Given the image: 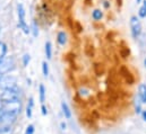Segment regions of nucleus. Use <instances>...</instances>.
<instances>
[{"mask_svg":"<svg viewBox=\"0 0 146 134\" xmlns=\"http://www.w3.org/2000/svg\"><path fill=\"white\" fill-rule=\"evenodd\" d=\"M0 89L6 90V89H14L18 90L17 88V78L11 74H5L0 79Z\"/></svg>","mask_w":146,"mask_h":134,"instance_id":"obj_1","label":"nucleus"},{"mask_svg":"<svg viewBox=\"0 0 146 134\" xmlns=\"http://www.w3.org/2000/svg\"><path fill=\"white\" fill-rule=\"evenodd\" d=\"M16 66V61L14 56H5L0 60V76H5L8 72L13 71Z\"/></svg>","mask_w":146,"mask_h":134,"instance_id":"obj_2","label":"nucleus"},{"mask_svg":"<svg viewBox=\"0 0 146 134\" xmlns=\"http://www.w3.org/2000/svg\"><path fill=\"white\" fill-rule=\"evenodd\" d=\"M2 110L3 113L7 114H13V115H18L22 110V102L21 101H10V102H3L2 105Z\"/></svg>","mask_w":146,"mask_h":134,"instance_id":"obj_3","label":"nucleus"},{"mask_svg":"<svg viewBox=\"0 0 146 134\" xmlns=\"http://www.w3.org/2000/svg\"><path fill=\"white\" fill-rule=\"evenodd\" d=\"M0 99L2 102H10V101H21L19 99V90H14V89H6L2 90L0 95Z\"/></svg>","mask_w":146,"mask_h":134,"instance_id":"obj_4","label":"nucleus"},{"mask_svg":"<svg viewBox=\"0 0 146 134\" xmlns=\"http://www.w3.org/2000/svg\"><path fill=\"white\" fill-rule=\"evenodd\" d=\"M130 28H131V34L134 38H137L142 33V24L136 16H133L130 18Z\"/></svg>","mask_w":146,"mask_h":134,"instance_id":"obj_5","label":"nucleus"},{"mask_svg":"<svg viewBox=\"0 0 146 134\" xmlns=\"http://www.w3.org/2000/svg\"><path fill=\"white\" fill-rule=\"evenodd\" d=\"M17 116L13 114H7L3 113V116L0 121V127H6V126H13V124L16 122Z\"/></svg>","mask_w":146,"mask_h":134,"instance_id":"obj_6","label":"nucleus"},{"mask_svg":"<svg viewBox=\"0 0 146 134\" xmlns=\"http://www.w3.org/2000/svg\"><path fill=\"white\" fill-rule=\"evenodd\" d=\"M119 72H120V74L125 78V80H126V82H127L128 85H133V83H134L135 78H134V76L131 74V72L128 70V68L126 67V66H121L120 69H119Z\"/></svg>","mask_w":146,"mask_h":134,"instance_id":"obj_7","label":"nucleus"},{"mask_svg":"<svg viewBox=\"0 0 146 134\" xmlns=\"http://www.w3.org/2000/svg\"><path fill=\"white\" fill-rule=\"evenodd\" d=\"M17 16H18V24H26V12L23 3L18 2L17 3Z\"/></svg>","mask_w":146,"mask_h":134,"instance_id":"obj_8","label":"nucleus"},{"mask_svg":"<svg viewBox=\"0 0 146 134\" xmlns=\"http://www.w3.org/2000/svg\"><path fill=\"white\" fill-rule=\"evenodd\" d=\"M57 42L61 46H65L67 44V42H68V35H67V33L65 31L58 32V34H57Z\"/></svg>","mask_w":146,"mask_h":134,"instance_id":"obj_9","label":"nucleus"},{"mask_svg":"<svg viewBox=\"0 0 146 134\" xmlns=\"http://www.w3.org/2000/svg\"><path fill=\"white\" fill-rule=\"evenodd\" d=\"M84 51H85L86 56H88V58H93V56L95 55V49H94V46H93V44H92L91 42H87V43L85 44Z\"/></svg>","mask_w":146,"mask_h":134,"instance_id":"obj_10","label":"nucleus"},{"mask_svg":"<svg viewBox=\"0 0 146 134\" xmlns=\"http://www.w3.org/2000/svg\"><path fill=\"white\" fill-rule=\"evenodd\" d=\"M138 97L141 98V101L143 104H146V85L145 83H141L138 87Z\"/></svg>","mask_w":146,"mask_h":134,"instance_id":"obj_11","label":"nucleus"},{"mask_svg":"<svg viewBox=\"0 0 146 134\" xmlns=\"http://www.w3.org/2000/svg\"><path fill=\"white\" fill-rule=\"evenodd\" d=\"M44 53H45L46 59L51 60V58H52V44L50 41H46L44 44Z\"/></svg>","mask_w":146,"mask_h":134,"instance_id":"obj_12","label":"nucleus"},{"mask_svg":"<svg viewBox=\"0 0 146 134\" xmlns=\"http://www.w3.org/2000/svg\"><path fill=\"white\" fill-rule=\"evenodd\" d=\"M119 53H120V56L122 59H127L129 56V54H130V50H129V47L127 45H125L122 43V45L119 46Z\"/></svg>","mask_w":146,"mask_h":134,"instance_id":"obj_13","label":"nucleus"},{"mask_svg":"<svg viewBox=\"0 0 146 134\" xmlns=\"http://www.w3.org/2000/svg\"><path fill=\"white\" fill-rule=\"evenodd\" d=\"M61 110H62V114L65 115V117H66L67 120H70V118H72V110H70L69 106H68L65 101L61 102Z\"/></svg>","mask_w":146,"mask_h":134,"instance_id":"obj_14","label":"nucleus"},{"mask_svg":"<svg viewBox=\"0 0 146 134\" xmlns=\"http://www.w3.org/2000/svg\"><path fill=\"white\" fill-rule=\"evenodd\" d=\"M33 107H34V98H33V97H30V99H29V105H27V107H26V116H27L29 118L32 117Z\"/></svg>","mask_w":146,"mask_h":134,"instance_id":"obj_15","label":"nucleus"},{"mask_svg":"<svg viewBox=\"0 0 146 134\" xmlns=\"http://www.w3.org/2000/svg\"><path fill=\"white\" fill-rule=\"evenodd\" d=\"M94 72H95V74L96 76H102L103 73H104V66L102 64V63H100V62H96V63H94Z\"/></svg>","mask_w":146,"mask_h":134,"instance_id":"obj_16","label":"nucleus"},{"mask_svg":"<svg viewBox=\"0 0 146 134\" xmlns=\"http://www.w3.org/2000/svg\"><path fill=\"white\" fill-rule=\"evenodd\" d=\"M31 32L33 34V37H37V36H38V33H40V31H38V20L35 19V18H34L33 22H32Z\"/></svg>","mask_w":146,"mask_h":134,"instance_id":"obj_17","label":"nucleus"},{"mask_svg":"<svg viewBox=\"0 0 146 134\" xmlns=\"http://www.w3.org/2000/svg\"><path fill=\"white\" fill-rule=\"evenodd\" d=\"M38 93H40V102L41 104H44V101H45V93H46L44 85L41 83L38 86Z\"/></svg>","mask_w":146,"mask_h":134,"instance_id":"obj_18","label":"nucleus"},{"mask_svg":"<svg viewBox=\"0 0 146 134\" xmlns=\"http://www.w3.org/2000/svg\"><path fill=\"white\" fill-rule=\"evenodd\" d=\"M103 17V12L100 10V9H94L93 12H92V18L95 20V22H99L101 20Z\"/></svg>","mask_w":146,"mask_h":134,"instance_id":"obj_19","label":"nucleus"},{"mask_svg":"<svg viewBox=\"0 0 146 134\" xmlns=\"http://www.w3.org/2000/svg\"><path fill=\"white\" fill-rule=\"evenodd\" d=\"M7 54V45L3 42H0V60L3 59Z\"/></svg>","mask_w":146,"mask_h":134,"instance_id":"obj_20","label":"nucleus"},{"mask_svg":"<svg viewBox=\"0 0 146 134\" xmlns=\"http://www.w3.org/2000/svg\"><path fill=\"white\" fill-rule=\"evenodd\" d=\"M138 15H139L141 18H145L146 17V0L143 1V6L138 10Z\"/></svg>","mask_w":146,"mask_h":134,"instance_id":"obj_21","label":"nucleus"},{"mask_svg":"<svg viewBox=\"0 0 146 134\" xmlns=\"http://www.w3.org/2000/svg\"><path fill=\"white\" fill-rule=\"evenodd\" d=\"M49 72H50V70H49V64H48V62H46V61H43V62H42V73H43V76H44V77H48V76H49Z\"/></svg>","mask_w":146,"mask_h":134,"instance_id":"obj_22","label":"nucleus"},{"mask_svg":"<svg viewBox=\"0 0 146 134\" xmlns=\"http://www.w3.org/2000/svg\"><path fill=\"white\" fill-rule=\"evenodd\" d=\"M135 110H136L137 114H139L142 112V101H141L139 97H137L135 99Z\"/></svg>","mask_w":146,"mask_h":134,"instance_id":"obj_23","label":"nucleus"},{"mask_svg":"<svg viewBox=\"0 0 146 134\" xmlns=\"http://www.w3.org/2000/svg\"><path fill=\"white\" fill-rule=\"evenodd\" d=\"M22 61H23V66H24V67H27L29 63L31 62V55H30V53H25V54L22 56Z\"/></svg>","mask_w":146,"mask_h":134,"instance_id":"obj_24","label":"nucleus"},{"mask_svg":"<svg viewBox=\"0 0 146 134\" xmlns=\"http://www.w3.org/2000/svg\"><path fill=\"white\" fill-rule=\"evenodd\" d=\"M14 130L13 126H6V127H0V134H13Z\"/></svg>","mask_w":146,"mask_h":134,"instance_id":"obj_25","label":"nucleus"},{"mask_svg":"<svg viewBox=\"0 0 146 134\" xmlns=\"http://www.w3.org/2000/svg\"><path fill=\"white\" fill-rule=\"evenodd\" d=\"M74 32H77V33L83 32V26L80 25L79 22H75L74 23Z\"/></svg>","mask_w":146,"mask_h":134,"instance_id":"obj_26","label":"nucleus"},{"mask_svg":"<svg viewBox=\"0 0 146 134\" xmlns=\"http://www.w3.org/2000/svg\"><path fill=\"white\" fill-rule=\"evenodd\" d=\"M78 94H79V96H82V97H84V96H90V91H88V89H86V88H80Z\"/></svg>","mask_w":146,"mask_h":134,"instance_id":"obj_27","label":"nucleus"},{"mask_svg":"<svg viewBox=\"0 0 146 134\" xmlns=\"http://www.w3.org/2000/svg\"><path fill=\"white\" fill-rule=\"evenodd\" d=\"M25 134H34V125H29L26 127V131H25Z\"/></svg>","mask_w":146,"mask_h":134,"instance_id":"obj_28","label":"nucleus"},{"mask_svg":"<svg viewBox=\"0 0 146 134\" xmlns=\"http://www.w3.org/2000/svg\"><path fill=\"white\" fill-rule=\"evenodd\" d=\"M41 110H42V115H46L48 114V108L45 107V105L44 104H42V106H41Z\"/></svg>","mask_w":146,"mask_h":134,"instance_id":"obj_29","label":"nucleus"},{"mask_svg":"<svg viewBox=\"0 0 146 134\" xmlns=\"http://www.w3.org/2000/svg\"><path fill=\"white\" fill-rule=\"evenodd\" d=\"M102 3H103V6H104V8H106V9H108V8H109V7H110L109 1H107V0H104V1L102 2Z\"/></svg>","mask_w":146,"mask_h":134,"instance_id":"obj_30","label":"nucleus"},{"mask_svg":"<svg viewBox=\"0 0 146 134\" xmlns=\"http://www.w3.org/2000/svg\"><path fill=\"white\" fill-rule=\"evenodd\" d=\"M60 126H61V130H66V127H67V125H66V123H64V122H62V123L60 124Z\"/></svg>","mask_w":146,"mask_h":134,"instance_id":"obj_31","label":"nucleus"},{"mask_svg":"<svg viewBox=\"0 0 146 134\" xmlns=\"http://www.w3.org/2000/svg\"><path fill=\"white\" fill-rule=\"evenodd\" d=\"M117 1V6L118 7H121L122 6V0H115Z\"/></svg>","mask_w":146,"mask_h":134,"instance_id":"obj_32","label":"nucleus"},{"mask_svg":"<svg viewBox=\"0 0 146 134\" xmlns=\"http://www.w3.org/2000/svg\"><path fill=\"white\" fill-rule=\"evenodd\" d=\"M143 118H144V121L146 122V110L143 112Z\"/></svg>","mask_w":146,"mask_h":134,"instance_id":"obj_33","label":"nucleus"},{"mask_svg":"<svg viewBox=\"0 0 146 134\" xmlns=\"http://www.w3.org/2000/svg\"><path fill=\"white\" fill-rule=\"evenodd\" d=\"M2 116H3V110L1 109V110H0V121H1V118H2Z\"/></svg>","mask_w":146,"mask_h":134,"instance_id":"obj_34","label":"nucleus"},{"mask_svg":"<svg viewBox=\"0 0 146 134\" xmlns=\"http://www.w3.org/2000/svg\"><path fill=\"white\" fill-rule=\"evenodd\" d=\"M2 105H3V102H2V101H1V99H0V110L2 109Z\"/></svg>","mask_w":146,"mask_h":134,"instance_id":"obj_35","label":"nucleus"},{"mask_svg":"<svg viewBox=\"0 0 146 134\" xmlns=\"http://www.w3.org/2000/svg\"><path fill=\"white\" fill-rule=\"evenodd\" d=\"M90 1H91V0H85V2H86V5H90Z\"/></svg>","mask_w":146,"mask_h":134,"instance_id":"obj_36","label":"nucleus"},{"mask_svg":"<svg viewBox=\"0 0 146 134\" xmlns=\"http://www.w3.org/2000/svg\"><path fill=\"white\" fill-rule=\"evenodd\" d=\"M136 1H137V3H139V2L142 1V0H136Z\"/></svg>","mask_w":146,"mask_h":134,"instance_id":"obj_37","label":"nucleus"},{"mask_svg":"<svg viewBox=\"0 0 146 134\" xmlns=\"http://www.w3.org/2000/svg\"><path fill=\"white\" fill-rule=\"evenodd\" d=\"M144 64H145V68H146V59L144 60Z\"/></svg>","mask_w":146,"mask_h":134,"instance_id":"obj_38","label":"nucleus"},{"mask_svg":"<svg viewBox=\"0 0 146 134\" xmlns=\"http://www.w3.org/2000/svg\"><path fill=\"white\" fill-rule=\"evenodd\" d=\"M0 31H1V25H0Z\"/></svg>","mask_w":146,"mask_h":134,"instance_id":"obj_39","label":"nucleus"},{"mask_svg":"<svg viewBox=\"0 0 146 134\" xmlns=\"http://www.w3.org/2000/svg\"><path fill=\"white\" fill-rule=\"evenodd\" d=\"M1 77H2V76H0V79H1Z\"/></svg>","mask_w":146,"mask_h":134,"instance_id":"obj_40","label":"nucleus"}]
</instances>
